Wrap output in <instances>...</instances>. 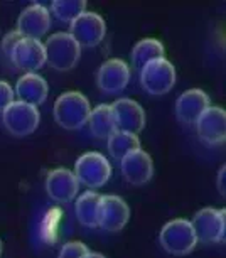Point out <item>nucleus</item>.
<instances>
[{
	"instance_id": "6ab92c4d",
	"label": "nucleus",
	"mask_w": 226,
	"mask_h": 258,
	"mask_svg": "<svg viewBox=\"0 0 226 258\" xmlns=\"http://www.w3.org/2000/svg\"><path fill=\"white\" fill-rule=\"evenodd\" d=\"M164 46H162L160 41L152 37L142 39L134 46V51H132V64H134L135 70L142 71L150 62L164 59Z\"/></svg>"
},
{
	"instance_id": "2eb2a0df",
	"label": "nucleus",
	"mask_w": 226,
	"mask_h": 258,
	"mask_svg": "<svg viewBox=\"0 0 226 258\" xmlns=\"http://www.w3.org/2000/svg\"><path fill=\"white\" fill-rule=\"evenodd\" d=\"M130 68L124 59H108L98 70L96 83L105 93H119L129 85Z\"/></svg>"
},
{
	"instance_id": "9b49d317",
	"label": "nucleus",
	"mask_w": 226,
	"mask_h": 258,
	"mask_svg": "<svg viewBox=\"0 0 226 258\" xmlns=\"http://www.w3.org/2000/svg\"><path fill=\"white\" fill-rule=\"evenodd\" d=\"M49 27H51L49 11L44 6H39V4H34V6L24 9L17 21V32L24 39H36V41H39L47 32Z\"/></svg>"
},
{
	"instance_id": "ddd939ff",
	"label": "nucleus",
	"mask_w": 226,
	"mask_h": 258,
	"mask_svg": "<svg viewBox=\"0 0 226 258\" xmlns=\"http://www.w3.org/2000/svg\"><path fill=\"white\" fill-rule=\"evenodd\" d=\"M80 189V182L75 176V172L68 169H54L47 174L46 179V191L49 198L56 203H70L75 199Z\"/></svg>"
},
{
	"instance_id": "7ed1b4c3",
	"label": "nucleus",
	"mask_w": 226,
	"mask_h": 258,
	"mask_svg": "<svg viewBox=\"0 0 226 258\" xmlns=\"http://www.w3.org/2000/svg\"><path fill=\"white\" fill-rule=\"evenodd\" d=\"M160 245L171 255H188L198 245L191 221L173 220L162 228Z\"/></svg>"
},
{
	"instance_id": "bb28decb",
	"label": "nucleus",
	"mask_w": 226,
	"mask_h": 258,
	"mask_svg": "<svg viewBox=\"0 0 226 258\" xmlns=\"http://www.w3.org/2000/svg\"><path fill=\"white\" fill-rule=\"evenodd\" d=\"M14 103V90L9 83L0 80V113H4L9 105Z\"/></svg>"
},
{
	"instance_id": "6e6552de",
	"label": "nucleus",
	"mask_w": 226,
	"mask_h": 258,
	"mask_svg": "<svg viewBox=\"0 0 226 258\" xmlns=\"http://www.w3.org/2000/svg\"><path fill=\"white\" fill-rule=\"evenodd\" d=\"M70 36L80 44V47H95L103 41L106 34V24L96 12H83L71 22Z\"/></svg>"
},
{
	"instance_id": "412c9836",
	"label": "nucleus",
	"mask_w": 226,
	"mask_h": 258,
	"mask_svg": "<svg viewBox=\"0 0 226 258\" xmlns=\"http://www.w3.org/2000/svg\"><path fill=\"white\" fill-rule=\"evenodd\" d=\"M100 201H101V196L93 191H88L78 198L76 216L83 226H86V228L98 226V208H100Z\"/></svg>"
},
{
	"instance_id": "b1692460",
	"label": "nucleus",
	"mask_w": 226,
	"mask_h": 258,
	"mask_svg": "<svg viewBox=\"0 0 226 258\" xmlns=\"http://www.w3.org/2000/svg\"><path fill=\"white\" fill-rule=\"evenodd\" d=\"M61 220H63V211L60 208H51L46 214H44V218L41 221V228H39V235H41L42 241H46L51 245V243L58 240Z\"/></svg>"
},
{
	"instance_id": "4468645a",
	"label": "nucleus",
	"mask_w": 226,
	"mask_h": 258,
	"mask_svg": "<svg viewBox=\"0 0 226 258\" xmlns=\"http://www.w3.org/2000/svg\"><path fill=\"white\" fill-rule=\"evenodd\" d=\"M209 108V96L203 90L193 88L184 91L176 101V115L181 123L196 125L201 115Z\"/></svg>"
},
{
	"instance_id": "4be33fe9",
	"label": "nucleus",
	"mask_w": 226,
	"mask_h": 258,
	"mask_svg": "<svg viewBox=\"0 0 226 258\" xmlns=\"http://www.w3.org/2000/svg\"><path fill=\"white\" fill-rule=\"evenodd\" d=\"M140 149V140L137 135L125 134V132H115L108 137V150H110L111 157L122 160L129 154L135 152Z\"/></svg>"
},
{
	"instance_id": "f8f14e48",
	"label": "nucleus",
	"mask_w": 226,
	"mask_h": 258,
	"mask_svg": "<svg viewBox=\"0 0 226 258\" xmlns=\"http://www.w3.org/2000/svg\"><path fill=\"white\" fill-rule=\"evenodd\" d=\"M201 140L208 145H219L226 139V113L219 106H209L196 121Z\"/></svg>"
},
{
	"instance_id": "39448f33",
	"label": "nucleus",
	"mask_w": 226,
	"mask_h": 258,
	"mask_svg": "<svg viewBox=\"0 0 226 258\" xmlns=\"http://www.w3.org/2000/svg\"><path fill=\"white\" fill-rule=\"evenodd\" d=\"M75 176L78 182L85 184L86 187H101L111 176V167L106 157L98 152L83 154L76 160Z\"/></svg>"
},
{
	"instance_id": "f257e3e1",
	"label": "nucleus",
	"mask_w": 226,
	"mask_h": 258,
	"mask_svg": "<svg viewBox=\"0 0 226 258\" xmlns=\"http://www.w3.org/2000/svg\"><path fill=\"white\" fill-rule=\"evenodd\" d=\"M90 101L80 91H66L54 103V118L66 130L81 128L90 118Z\"/></svg>"
},
{
	"instance_id": "c756f323",
	"label": "nucleus",
	"mask_w": 226,
	"mask_h": 258,
	"mask_svg": "<svg viewBox=\"0 0 226 258\" xmlns=\"http://www.w3.org/2000/svg\"><path fill=\"white\" fill-rule=\"evenodd\" d=\"M0 255H2V241H0Z\"/></svg>"
},
{
	"instance_id": "aec40b11",
	"label": "nucleus",
	"mask_w": 226,
	"mask_h": 258,
	"mask_svg": "<svg viewBox=\"0 0 226 258\" xmlns=\"http://www.w3.org/2000/svg\"><path fill=\"white\" fill-rule=\"evenodd\" d=\"M86 123H90L91 134L98 139H108L117 132L110 105H98L95 110H91Z\"/></svg>"
},
{
	"instance_id": "dca6fc26",
	"label": "nucleus",
	"mask_w": 226,
	"mask_h": 258,
	"mask_svg": "<svg viewBox=\"0 0 226 258\" xmlns=\"http://www.w3.org/2000/svg\"><path fill=\"white\" fill-rule=\"evenodd\" d=\"M11 61L17 70L27 73H36L46 62V51L42 42L36 39H22L14 49Z\"/></svg>"
},
{
	"instance_id": "5701e85b",
	"label": "nucleus",
	"mask_w": 226,
	"mask_h": 258,
	"mask_svg": "<svg viewBox=\"0 0 226 258\" xmlns=\"http://www.w3.org/2000/svg\"><path fill=\"white\" fill-rule=\"evenodd\" d=\"M51 11L60 21L71 24L83 12H86V2L85 0H54L51 4Z\"/></svg>"
},
{
	"instance_id": "f3484780",
	"label": "nucleus",
	"mask_w": 226,
	"mask_h": 258,
	"mask_svg": "<svg viewBox=\"0 0 226 258\" xmlns=\"http://www.w3.org/2000/svg\"><path fill=\"white\" fill-rule=\"evenodd\" d=\"M122 174L134 186L147 184L154 176V164L150 155L142 149L129 154L122 159Z\"/></svg>"
},
{
	"instance_id": "393cba45",
	"label": "nucleus",
	"mask_w": 226,
	"mask_h": 258,
	"mask_svg": "<svg viewBox=\"0 0 226 258\" xmlns=\"http://www.w3.org/2000/svg\"><path fill=\"white\" fill-rule=\"evenodd\" d=\"M88 251L90 250H88L86 245H83L81 241H71V243H66V245L61 248L60 258H83Z\"/></svg>"
},
{
	"instance_id": "20e7f679",
	"label": "nucleus",
	"mask_w": 226,
	"mask_h": 258,
	"mask_svg": "<svg viewBox=\"0 0 226 258\" xmlns=\"http://www.w3.org/2000/svg\"><path fill=\"white\" fill-rule=\"evenodd\" d=\"M226 211L224 209L204 208L191 221L196 240L201 243H219L224 240L226 230Z\"/></svg>"
},
{
	"instance_id": "a211bd4d",
	"label": "nucleus",
	"mask_w": 226,
	"mask_h": 258,
	"mask_svg": "<svg viewBox=\"0 0 226 258\" xmlns=\"http://www.w3.org/2000/svg\"><path fill=\"white\" fill-rule=\"evenodd\" d=\"M16 95L19 98L17 101H22V103L37 108L47 98V83L36 73H27L17 81Z\"/></svg>"
},
{
	"instance_id": "423d86ee",
	"label": "nucleus",
	"mask_w": 226,
	"mask_h": 258,
	"mask_svg": "<svg viewBox=\"0 0 226 258\" xmlns=\"http://www.w3.org/2000/svg\"><path fill=\"white\" fill-rule=\"evenodd\" d=\"M4 125L14 137H26L37 128L41 115L36 106L26 105L22 101H14L4 111Z\"/></svg>"
},
{
	"instance_id": "1a4fd4ad",
	"label": "nucleus",
	"mask_w": 226,
	"mask_h": 258,
	"mask_svg": "<svg viewBox=\"0 0 226 258\" xmlns=\"http://www.w3.org/2000/svg\"><path fill=\"white\" fill-rule=\"evenodd\" d=\"M130 208L124 199L119 196H101L100 208H98V226L105 231L117 233L124 230V226L129 223Z\"/></svg>"
},
{
	"instance_id": "c85d7f7f",
	"label": "nucleus",
	"mask_w": 226,
	"mask_h": 258,
	"mask_svg": "<svg viewBox=\"0 0 226 258\" xmlns=\"http://www.w3.org/2000/svg\"><path fill=\"white\" fill-rule=\"evenodd\" d=\"M83 258H105L103 255H100V253H93V251H88Z\"/></svg>"
},
{
	"instance_id": "f03ea898",
	"label": "nucleus",
	"mask_w": 226,
	"mask_h": 258,
	"mask_svg": "<svg viewBox=\"0 0 226 258\" xmlns=\"http://www.w3.org/2000/svg\"><path fill=\"white\" fill-rule=\"evenodd\" d=\"M46 62L58 71H70L76 66L81 56L80 44L68 32L52 34L44 44Z\"/></svg>"
},
{
	"instance_id": "9d476101",
	"label": "nucleus",
	"mask_w": 226,
	"mask_h": 258,
	"mask_svg": "<svg viewBox=\"0 0 226 258\" xmlns=\"http://www.w3.org/2000/svg\"><path fill=\"white\" fill-rule=\"evenodd\" d=\"M110 106L113 111V120H115L117 132L137 135L144 130L145 111L137 101L129 100V98H120Z\"/></svg>"
},
{
	"instance_id": "cd10ccee",
	"label": "nucleus",
	"mask_w": 226,
	"mask_h": 258,
	"mask_svg": "<svg viewBox=\"0 0 226 258\" xmlns=\"http://www.w3.org/2000/svg\"><path fill=\"white\" fill-rule=\"evenodd\" d=\"M226 167H221L219 169V172H218V191H219V194L221 196H224L226 194Z\"/></svg>"
},
{
	"instance_id": "a878e982",
	"label": "nucleus",
	"mask_w": 226,
	"mask_h": 258,
	"mask_svg": "<svg viewBox=\"0 0 226 258\" xmlns=\"http://www.w3.org/2000/svg\"><path fill=\"white\" fill-rule=\"evenodd\" d=\"M22 39L24 37L17 31H12V32H9V34L4 36V39H2V52L9 57V59H11L14 49H16V46L22 41Z\"/></svg>"
},
{
	"instance_id": "0eeeda50",
	"label": "nucleus",
	"mask_w": 226,
	"mask_h": 258,
	"mask_svg": "<svg viewBox=\"0 0 226 258\" xmlns=\"http://www.w3.org/2000/svg\"><path fill=\"white\" fill-rule=\"evenodd\" d=\"M140 83L147 93L160 96L169 93L176 83V70L169 61L159 59L147 64L140 71Z\"/></svg>"
}]
</instances>
